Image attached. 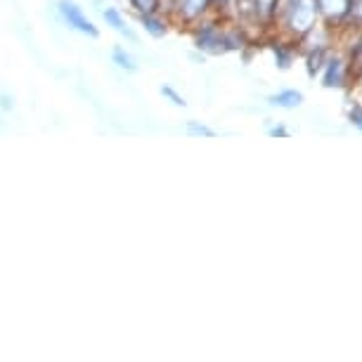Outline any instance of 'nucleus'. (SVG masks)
<instances>
[{
    "instance_id": "1",
    "label": "nucleus",
    "mask_w": 362,
    "mask_h": 362,
    "mask_svg": "<svg viewBox=\"0 0 362 362\" xmlns=\"http://www.w3.org/2000/svg\"><path fill=\"white\" fill-rule=\"evenodd\" d=\"M192 36H194L197 50H202L206 54L230 52V47H228V24L216 22V15L204 19L202 24H197Z\"/></svg>"
},
{
    "instance_id": "13",
    "label": "nucleus",
    "mask_w": 362,
    "mask_h": 362,
    "mask_svg": "<svg viewBox=\"0 0 362 362\" xmlns=\"http://www.w3.org/2000/svg\"><path fill=\"white\" fill-rule=\"evenodd\" d=\"M138 15H152V12H161V0H131Z\"/></svg>"
},
{
    "instance_id": "10",
    "label": "nucleus",
    "mask_w": 362,
    "mask_h": 362,
    "mask_svg": "<svg viewBox=\"0 0 362 362\" xmlns=\"http://www.w3.org/2000/svg\"><path fill=\"white\" fill-rule=\"evenodd\" d=\"M254 5H256V17H258V22H261L263 29L270 24H275L279 0H254Z\"/></svg>"
},
{
    "instance_id": "9",
    "label": "nucleus",
    "mask_w": 362,
    "mask_h": 362,
    "mask_svg": "<svg viewBox=\"0 0 362 362\" xmlns=\"http://www.w3.org/2000/svg\"><path fill=\"white\" fill-rule=\"evenodd\" d=\"M140 24L145 26V31L154 38H163L168 33V24L166 19H161L159 12H152V15H140Z\"/></svg>"
},
{
    "instance_id": "11",
    "label": "nucleus",
    "mask_w": 362,
    "mask_h": 362,
    "mask_svg": "<svg viewBox=\"0 0 362 362\" xmlns=\"http://www.w3.org/2000/svg\"><path fill=\"white\" fill-rule=\"evenodd\" d=\"M112 62L119 66V69H124V71H131V74L138 71V62H135V57L121 45H116L112 50Z\"/></svg>"
},
{
    "instance_id": "5",
    "label": "nucleus",
    "mask_w": 362,
    "mask_h": 362,
    "mask_svg": "<svg viewBox=\"0 0 362 362\" xmlns=\"http://www.w3.org/2000/svg\"><path fill=\"white\" fill-rule=\"evenodd\" d=\"M320 3V17L332 29H344L351 15V0H317Z\"/></svg>"
},
{
    "instance_id": "6",
    "label": "nucleus",
    "mask_w": 362,
    "mask_h": 362,
    "mask_svg": "<svg viewBox=\"0 0 362 362\" xmlns=\"http://www.w3.org/2000/svg\"><path fill=\"white\" fill-rule=\"evenodd\" d=\"M268 105L277 107V109H298L300 105H303V93L293 90V88H286V90L268 95Z\"/></svg>"
},
{
    "instance_id": "2",
    "label": "nucleus",
    "mask_w": 362,
    "mask_h": 362,
    "mask_svg": "<svg viewBox=\"0 0 362 362\" xmlns=\"http://www.w3.org/2000/svg\"><path fill=\"white\" fill-rule=\"evenodd\" d=\"M214 0H173L168 15L180 26H194L202 24L204 19L214 17Z\"/></svg>"
},
{
    "instance_id": "12",
    "label": "nucleus",
    "mask_w": 362,
    "mask_h": 362,
    "mask_svg": "<svg viewBox=\"0 0 362 362\" xmlns=\"http://www.w3.org/2000/svg\"><path fill=\"white\" fill-rule=\"evenodd\" d=\"M185 131L187 135H192V138H216L214 128H209L206 124H199V121H187Z\"/></svg>"
},
{
    "instance_id": "18",
    "label": "nucleus",
    "mask_w": 362,
    "mask_h": 362,
    "mask_svg": "<svg viewBox=\"0 0 362 362\" xmlns=\"http://www.w3.org/2000/svg\"><path fill=\"white\" fill-rule=\"evenodd\" d=\"M214 3H216V8H218V10H228L232 0H214Z\"/></svg>"
},
{
    "instance_id": "14",
    "label": "nucleus",
    "mask_w": 362,
    "mask_h": 362,
    "mask_svg": "<svg viewBox=\"0 0 362 362\" xmlns=\"http://www.w3.org/2000/svg\"><path fill=\"white\" fill-rule=\"evenodd\" d=\"M161 95H163V98H166L173 107H187V100L182 98L180 93H175L170 86H161Z\"/></svg>"
},
{
    "instance_id": "15",
    "label": "nucleus",
    "mask_w": 362,
    "mask_h": 362,
    "mask_svg": "<svg viewBox=\"0 0 362 362\" xmlns=\"http://www.w3.org/2000/svg\"><path fill=\"white\" fill-rule=\"evenodd\" d=\"M346 26H362V0H351V15Z\"/></svg>"
},
{
    "instance_id": "16",
    "label": "nucleus",
    "mask_w": 362,
    "mask_h": 362,
    "mask_svg": "<svg viewBox=\"0 0 362 362\" xmlns=\"http://www.w3.org/2000/svg\"><path fill=\"white\" fill-rule=\"evenodd\" d=\"M348 121H351V124L362 133V105H355L353 102V107L348 109Z\"/></svg>"
},
{
    "instance_id": "7",
    "label": "nucleus",
    "mask_w": 362,
    "mask_h": 362,
    "mask_svg": "<svg viewBox=\"0 0 362 362\" xmlns=\"http://www.w3.org/2000/svg\"><path fill=\"white\" fill-rule=\"evenodd\" d=\"M293 45L296 43H289V40H282V38H279V43L270 45L272 54H275L277 69H289L293 64V57H296V50H298V47H293Z\"/></svg>"
},
{
    "instance_id": "4",
    "label": "nucleus",
    "mask_w": 362,
    "mask_h": 362,
    "mask_svg": "<svg viewBox=\"0 0 362 362\" xmlns=\"http://www.w3.org/2000/svg\"><path fill=\"white\" fill-rule=\"evenodd\" d=\"M57 10H59V15H62L64 22L69 24L74 31L83 33V36H90V38H98L100 36L98 26H95L90 19L83 15V10H81L78 5L74 3V0H59Z\"/></svg>"
},
{
    "instance_id": "17",
    "label": "nucleus",
    "mask_w": 362,
    "mask_h": 362,
    "mask_svg": "<svg viewBox=\"0 0 362 362\" xmlns=\"http://www.w3.org/2000/svg\"><path fill=\"white\" fill-rule=\"evenodd\" d=\"M268 135H270V138H286L289 133H286L284 126H270L268 128Z\"/></svg>"
},
{
    "instance_id": "3",
    "label": "nucleus",
    "mask_w": 362,
    "mask_h": 362,
    "mask_svg": "<svg viewBox=\"0 0 362 362\" xmlns=\"http://www.w3.org/2000/svg\"><path fill=\"white\" fill-rule=\"evenodd\" d=\"M320 78H322L325 88H346L353 78L351 54L332 50L322 66V71H320Z\"/></svg>"
},
{
    "instance_id": "8",
    "label": "nucleus",
    "mask_w": 362,
    "mask_h": 362,
    "mask_svg": "<svg viewBox=\"0 0 362 362\" xmlns=\"http://www.w3.org/2000/svg\"><path fill=\"white\" fill-rule=\"evenodd\" d=\"M102 17H105V22L112 26L114 31H119L121 36H126L128 40H135V33H133V29L128 26V22L124 19V15H121L119 10L116 8H107L105 12H102Z\"/></svg>"
}]
</instances>
